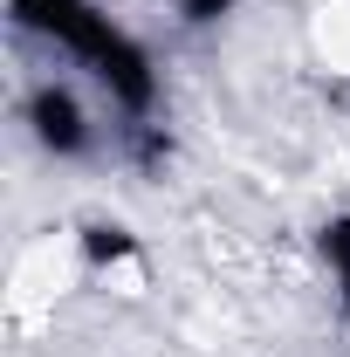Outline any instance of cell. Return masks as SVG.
I'll list each match as a JSON object with an SVG mask.
<instances>
[{
  "label": "cell",
  "mask_w": 350,
  "mask_h": 357,
  "mask_svg": "<svg viewBox=\"0 0 350 357\" xmlns=\"http://www.w3.org/2000/svg\"><path fill=\"white\" fill-rule=\"evenodd\" d=\"M172 7V21L185 35H206V28H227L234 14H241V0H165Z\"/></svg>",
  "instance_id": "6"
},
{
  "label": "cell",
  "mask_w": 350,
  "mask_h": 357,
  "mask_svg": "<svg viewBox=\"0 0 350 357\" xmlns=\"http://www.w3.org/2000/svg\"><path fill=\"white\" fill-rule=\"evenodd\" d=\"M21 35H42L55 55L89 69V83L110 96L117 117H158V62L151 48L124 35L96 0H7Z\"/></svg>",
  "instance_id": "1"
},
{
  "label": "cell",
  "mask_w": 350,
  "mask_h": 357,
  "mask_svg": "<svg viewBox=\"0 0 350 357\" xmlns=\"http://www.w3.org/2000/svg\"><path fill=\"white\" fill-rule=\"evenodd\" d=\"M76 261H83L89 282H103V289H117V296H144L151 289V255H144V241H137L124 220H83L76 227Z\"/></svg>",
  "instance_id": "3"
},
{
  "label": "cell",
  "mask_w": 350,
  "mask_h": 357,
  "mask_svg": "<svg viewBox=\"0 0 350 357\" xmlns=\"http://www.w3.org/2000/svg\"><path fill=\"white\" fill-rule=\"evenodd\" d=\"M316 255H323L330 282H337V303L350 310V213H330V220L316 227Z\"/></svg>",
  "instance_id": "5"
},
{
  "label": "cell",
  "mask_w": 350,
  "mask_h": 357,
  "mask_svg": "<svg viewBox=\"0 0 350 357\" xmlns=\"http://www.w3.org/2000/svg\"><path fill=\"white\" fill-rule=\"evenodd\" d=\"M117 151H124V165L144 172V178H165L178 165V137H172L165 117H124V124H117Z\"/></svg>",
  "instance_id": "4"
},
{
  "label": "cell",
  "mask_w": 350,
  "mask_h": 357,
  "mask_svg": "<svg viewBox=\"0 0 350 357\" xmlns=\"http://www.w3.org/2000/svg\"><path fill=\"white\" fill-rule=\"evenodd\" d=\"M21 124H28V137L42 144L48 158H89L96 151V117H89L83 89L62 83V76H42V83L28 89Z\"/></svg>",
  "instance_id": "2"
}]
</instances>
